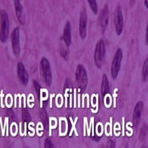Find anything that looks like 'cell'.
<instances>
[{
  "label": "cell",
  "instance_id": "cell-13",
  "mask_svg": "<svg viewBox=\"0 0 148 148\" xmlns=\"http://www.w3.org/2000/svg\"><path fill=\"white\" fill-rule=\"evenodd\" d=\"M63 40L65 45L69 47L72 43V31H71V24L69 21H66L64 26V34H63Z\"/></svg>",
  "mask_w": 148,
  "mask_h": 148
},
{
  "label": "cell",
  "instance_id": "cell-14",
  "mask_svg": "<svg viewBox=\"0 0 148 148\" xmlns=\"http://www.w3.org/2000/svg\"><path fill=\"white\" fill-rule=\"evenodd\" d=\"M109 91H110L109 80L106 74H104L102 77V82H101V93L104 96H106L109 93Z\"/></svg>",
  "mask_w": 148,
  "mask_h": 148
},
{
  "label": "cell",
  "instance_id": "cell-8",
  "mask_svg": "<svg viewBox=\"0 0 148 148\" xmlns=\"http://www.w3.org/2000/svg\"><path fill=\"white\" fill-rule=\"evenodd\" d=\"M86 27H87V13L83 9L80 13L79 19V34L82 39H85L86 36Z\"/></svg>",
  "mask_w": 148,
  "mask_h": 148
},
{
  "label": "cell",
  "instance_id": "cell-1",
  "mask_svg": "<svg viewBox=\"0 0 148 148\" xmlns=\"http://www.w3.org/2000/svg\"><path fill=\"white\" fill-rule=\"evenodd\" d=\"M9 33V18L7 12L0 10V40L4 43L7 41Z\"/></svg>",
  "mask_w": 148,
  "mask_h": 148
},
{
  "label": "cell",
  "instance_id": "cell-9",
  "mask_svg": "<svg viewBox=\"0 0 148 148\" xmlns=\"http://www.w3.org/2000/svg\"><path fill=\"white\" fill-rule=\"evenodd\" d=\"M109 19H110V10H109V6L106 4L104 6L103 9L101 11V16H100V25L103 34L106 32L107 29L109 24Z\"/></svg>",
  "mask_w": 148,
  "mask_h": 148
},
{
  "label": "cell",
  "instance_id": "cell-19",
  "mask_svg": "<svg viewBox=\"0 0 148 148\" xmlns=\"http://www.w3.org/2000/svg\"><path fill=\"white\" fill-rule=\"evenodd\" d=\"M67 132V122L65 119H62L60 123V132L61 134H64Z\"/></svg>",
  "mask_w": 148,
  "mask_h": 148
},
{
  "label": "cell",
  "instance_id": "cell-21",
  "mask_svg": "<svg viewBox=\"0 0 148 148\" xmlns=\"http://www.w3.org/2000/svg\"><path fill=\"white\" fill-rule=\"evenodd\" d=\"M34 86H35V88H36L37 93L40 95V84L37 82L36 81H34Z\"/></svg>",
  "mask_w": 148,
  "mask_h": 148
},
{
  "label": "cell",
  "instance_id": "cell-12",
  "mask_svg": "<svg viewBox=\"0 0 148 148\" xmlns=\"http://www.w3.org/2000/svg\"><path fill=\"white\" fill-rule=\"evenodd\" d=\"M14 7H15V10H16V15L17 17L18 21L21 23V25H23L26 21V16H25V13H24V10L21 5V2L18 0H15L14 1Z\"/></svg>",
  "mask_w": 148,
  "mask_h": 148
},
{
  "label": "cell",
  "instance_id": "cell-20",
  "mask_svg": "<svg viewBox=\"0 0 148 148\" xmlns=\"http://www.w3.org/2000/svg\"><path fill=\"white\" fill-rule=\"evenodd\" d=\"M45 148H54V146L49 139H46L45 141Z\"/></svg>",
  "mask_w": 148,
  "mask_h": 148
},
{
  "label": "cell",
  "instance_id": "cell-7",
  "mask_svg": "<svg viewBox=\"0 0 148 148\" xmlns=\"http://www.w3.org/2000/svg\"><path fill=\"white\" fill-rule=\"evenodd\" d=\"M12 47L13 53L16 56H19L21 53V46H20V31L18 27H16L12 33Z\"/></svg>",
  "mask_w": 148,
  "mask_h": 148
},
{
  "label": "cell",
  "instance_id": "cell-3",
  "mask_svg": "<svg viewBox=\"0 0 148 148\" xmlns=\"http://www.w3.org/2000/svg\"><path fill=\"white\" fill-rule=\"evenodd\" d=\"M40 73H41L44 82L48 86H50L53 81V76H52L50 64L47 58H43L41 59L40 64Z\"/></svg>",
  "mask_w": 148,
  "mask_h": 148
},
{
  "label": "cell",
  "instance_id": "cell-24",
  "mask_svg": "<svg viewBox=\"0 0 148 148\" xmlns=\"http://www.w3.org/2000/svg\"><path fill=\"white\" fill-rule=\"evenodd\" d=\"M142 148H147V147H143Z\"/></svg>",
  "mask_w": 148,
  "mask_h": 148
},
{
  "label": "cell",
  "instance_id": "cell-18",
  "mask_svg": "<svg viewBox=\"0 0 148 148\" xmlns=\"http://www.w3.org/2000/svg\"><path fill=\"white\" fill-rule=\"evenodd\" d=\"M88 3H89L90 9L93 11V12L95 14H98V5L96 3V1L95 0H89Z\"/></svg>",
  "mask_w": 148,
  "mask_h": 148
},
{
  "label": "cell",
  "instance_id": "cell-5",
  "mask_svg": "<svg viewBox=\"0 0 148 148\" xmlns=\"http://www.w3.org/2000/svg\"><path fill=\"white\" fill-rule=\"evenodd\" d=\"M123 59V51L121 49H118L114 57L113 58L112 64H111V76L114 79H116L119 70L121 68V62Z\"/></svg>",
  "mask_w": 148,
  "mask_h": 148
},
{
  "label": "cell",
  "instance_id": "cell-4",
  "mask_svg": "<svg viewBox=\"0 0 148 148\" xmlns=\"http://www.w3.org/2000/svg\"><path fill=\"white\" fill-rule=\"evenodd\" d=\"M76 81L77 86L80 88V90L82 91H84L87 86V73L85 69L84 66L79 64L77 67V70H76Z\"/></svg>",
  "mask_w": 148,
  "mask_h": 148
},
{
  "label": "cell",
  "instance_id": "cell-25",
  "mask_svg": "<svg viewBox=\"0 0 148 148\" xmlns=\"http://www.w3.org/2000/svg\"><path fill=\"white\" fill-rule=\"evenodd\" d=\"M125 148H127V146H126V147H125Z\"/></svg>",
  "mask_w": 148,
  "mask_h": 148
},
{
  "label": "cell",
  "instance_id": "cell-11",
  "mask_svg": "<svg viewBox=\"0 0 148 148\" xmlns=\"http://www.w3.org/2000/svg\"><path fill=\"white\" fill-rule=\"evenodd\" d=\"M143 108H144V104L143 101H139L137 103V105L134 108V111H133V116H132V119H133V124L135 126H138L140 119H141V116L143 114Z\"/></svg>",
  "mask_w": 148,
  "mask_h": 148
},
{
  "label": "cell",
  "instance_id": "cell-22",
  "mask_svg": "<svg viewBox=\"0 0 148 148\" xmlns=\"http://www.w3.org/2000/svg\"><path fill=\"white\" fill-rule=\"evenodd\" d=\"M107 148H115V143L113 140H110L107 143Z\"/></svg>",
  "mask_w": 148,
  "mask_h": 148
},
{
  "label": "cell",
  "instance_id": "cell-10",
  "mask_svg": "<svg viewBox=\"0 0 148 148\" xmlns=\"http://www.w3.org/2000/svg\"><path fill=\"white\" fill-rule=\"evenodd\" d=\"M17 76L18 78L21 81L23 85L27 86L29 82V75L27 73V70L25 69V66L22 63H19L17 64Z\"/></svg>",
  "mask_w": 148,
  "mask_h": 148
},
{
  "label": "cell",
  "instance_id": "cell-23",
  "mask_svg": "<svg viewBox=\"0 0 148 148\" xmlns=\"http://www.w3.org/2000/svg\"><path fill=\"white\" fill-rule=\"evenodd\" d=\"M144 3H145V5H146V7H147V8L148 7V1L147 0H146V1H145V2H144Z\"/></svg>",
  "mask_w": 148,
  "mask_h": 148
},
{
  "label": "cell",
  "instance_id": "cell-2",
  "mask_svg": "<svg viewBox=\"0 0 148 148\" xmlns=\"http://www.w3.org/2000/svg\"><path fill=\"white\" fill-rule=\"evenodd\" d=\"M105 58H106V44L103 40H101L96 44L95 53H94V60L97 68L101 69V67L105 63Z\"/></svg>",
  "mask_w": 148,
  "mask_h": 148
},
{
  "label": "cell",
  "instance_id": "cell-17",
  "mask_svg": "<svg viewBox=\"0 0 148 148\" xmlns=\"http://www.w3.org/2000/svg\"><path fill=\"white\" fill-rule=\"evenodd\" d=\"M142 74H143V80L145 82L147 80V75H148V59L147 58L146 61L144 62L143 66V71H142Z\"/></svg>",
  "mask_w": 148,
  "mask_h": 148
},
{
  "label": "cell",
  "instance_id": "cell-16",
  "mask_svg": "<svg viewBox=\"0 0 148 148\" xmlns=\"http://www.w3.org/2000/svg\"><path fill=\"white\" fill-rule=\"evenodd\" d=\"M147 124H144L141 130H140V132H139V136H138V138L141 142H143L146 138H147Z\"/></svg>",
  "mask_w": 148,
  "mask_h": 148
},
{
  "label": "cell",
  "instance_id": "cell-6",
  "mask_svg": "<svg viewBox=\"0 0 148 148\" xmlns=\"http://www.w3.org/2000/svg\"><path fill=\"white\" fill-rule=\"evenodd\" d=\"M114 27L117 35H121L123 29V17L122 13V8L120 6H118L114 12Z\"/></svg>",
  "mask_w": 148,
  "mask_h": 148
},
{
  "label": "cell",
  "instance_id": "cell-15",
  "mask_svg": "<svg viewBox=\"0 0 148 148\" xmlns=\"http://www.w3.org/2000/svg\"><path fill=\"white\" fill-rule=\"evenodd\" d=\"M60 54L64 59L66 60L69 59V49H68V46L64 42V40L60 44Z\"/></svg>",
  "mask_w": 148,
  "mask_h": 148
}]
</instances>
